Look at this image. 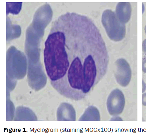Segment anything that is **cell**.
I'll return each mask as SVG.
<instances>
[{
    "instance_id": "cell-1",
    "label": "cell",
    "mask_w": 146,
    "mask_h": 136,
    "mask_svg": "<svg viewBox=\"0 0 146 136\" xmlns=\"http://www.w3.org/2000/svg\"><path fill=\"white\" fill-rule=\"evenodd\" d=\"M59 24L64 34L59 48L61 82L72 93L86 95L106 74L109 58L106 45L87 16L67 13Z\"/></svg>"
},
{
    "instance_id": "cell-2",
    "label": "cell",
    "mask_w": 146,
    "mask_h": 136,
    "mask_svg": "<svg viewBox=\"0 0 146 136\" xmlns=\"http://www.w3.org/2000/svg\"><path fill=\"white\" fill-rule=\"evenodd\" d=\"M102 22L108 36L113 41H121L126 35L125 24L119 19L116 13L110 9L105 10L102 13Z\"/></svg>"
},
{
    "instance_id": "cell-3",
    "label": "cell",
    "mask_w": 146,
    "mask_h": 136,
    "mask_svg": "<svg viewBox=\"0 0 146 136\" xmlns=\"http://www.w3.org/2000/svg\"><path fill=\"white\" fill-rule=\"evenodd\" d=\"M125 105V97L120 89H115L111 92L107 103V109L110 115H120L123 112Z\"/></svg>"
},
{
    "instance_id": "cell-4",
    "label": "cell",
    "mask_w": 146,
    "mask_h": 136,
    "mask_svg": "<svg viewBox=\"0 0 146 136\" xmlns=\"http://www.w3.org/2000/svg\"><path fill=\"white\" fill-rule=\"evenodd\" d=\"M117 69L115 75L117 83L121 86H127L131 77V70L130 65L125 59H119L116 61Z\"/></svg>"
},
{
    "instance_id": "cell-5",
    "label": "cell",
    "mask_w": 146,
    "mask_h": 136,
    "mask_svg": "<svg viewBox=\"0 0 146 136\" xmlns=\"http://www.w3.org/2000/svg\"><path fill=\"white\" fill-rule=\"evenodd\" d=\"M131 11L130 3L119 2L116 7L115 13L121 22L125 24L130 19Z\"/></svg>"
},
{
    "instance_id": "cell-6",
    "label": "cell",
    "mask_w": 146,
    "mask_h": 136,
    "mask_svg": "<svg viewBox=\"0 0 146 136\" xmlns=\"http://www.w3.org/2000/svg\"><path fill=\"white\" fill-rule=\"evenodd\" d=\"M79 121H100V116L99 111L95 107L91 106L87 109Z\"/></svg>"
},
{
    "instance_id": "cell-7",
    "label": "cell",
    "mask_w": 146,
    "mask_h": 136,
    "mask_svg": "<svg viewBox=\"0 0 146 136\" xmlns=\"http://www.w3.org/2000/svg\"><path fill=\"white\" fill-rule=\"evenodd\" d=\"M7 13H10L13 14H17L20 12L21 7V3H7Z\"/></svg>"
},
{
    "instance_id": "cell-8",
    "label": "cell",
    "mask_w": 146,
    "mask_h": 136,
    "mask_svg": "<svg viewBox=\"0 0 146 136\" xmlns=\"http://www.w3.org/2000/svg\"><path fill=\"white\" fill-rule=\"evenodd\" d=\"M142 70L143 72L146 73V58H144L143 59Z\"/></svg>"
},
{
    "instance_id": "cell-9",
    "label": "cell",
    "mask_w": 146,
    "mask_h": 136,
    "mask_svg": "<svg viewBox=\"0 0 146 136\" xmlns=\"http://www.w3.org/2000/svg\"><path fill=\"white\" fill-rule=\"evenodd\" d=\"M142 47L143 52L146 53V39H145L143 41Z\"/></svg>"
},
{
    "instance_id": "cell-10",
    "label": "cell",
    "mask_w": 146,
    "mask_h": 136,
    "mask_svg": "<svg viewBox=\"0 0 146 136\" xmlns=\"http://www.w3.org/2000/svg\"><path fill=\"white\" fill-rule=\"evenodd\" d=\"M142 104L143 105L146 106V93L142 95Z\"/></svg>"
},
{
    "instance_id": "cell-11",
    "label": "cell",
    "mask_w": 146,
    "mask_h": 136,
    "mask_svg": "<svg viewBox=\"0 0 146 136\" xmlns=\"http://www.w3.org/2000/svg\"><path fill=\"white\" fill-rule=\"evenodd\" d=\"M145 33L146 34V25L145 26Z\"/></svg>"
}]
</instances>
